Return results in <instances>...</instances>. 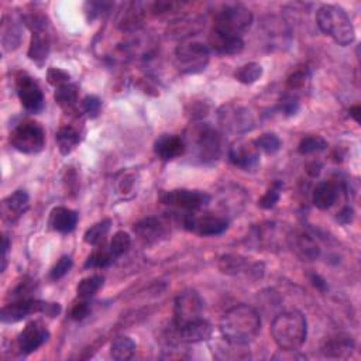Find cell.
Instances as JSON below:
<instances>
[{"label":"cell","instance_id":"obj_1","mask_svg":"<svg viewBox=\"0 0 361 361\" xmlns=\"http://www.w3.org/2000/svg\"><path fill=\"white\" fill-rule=\"evenodd\" d=\"M261 319L257 310L249 305H237L223 314L220 333L233 344L249 346L260 333Z\"/></svg>","mask_w":361,"mask_h":361},{"label":"cell","instance_id":"obj_2","mask_svg":"<svg viewBox=\"0 0 361 361\" xmlns=\"http://www.w3.org/2000/svg\"><path fill=\"white\" fill-rule=\"evenodd\" d=\"M271 335L281 350L296 351L306 342V318L298 310L283 312L271 324Z\"/></svg>","mask_w":361,"mask_h":361},{"label":"cell","instance_id":"obj_3","mask_svg":"<svg viewBox=\"0 0 361 361\" xmlns=\"http://www.w3.org/2000/svg\"><path fill=\"white\" fill-rule=\"evenodd\" d=\"M184 142L187 150L191 149L192 154L203 164L217 161L224 151L223 135L206 123L194 124Z\"/></svg>","mask_w":361,"mask_h":361},{"label":"cell","instance_id":"obj_4","mask_svg":"<svg viewBox=\"0 0 361 361\" xmlns=\"http://www.w3.org/2000/svg\"><path fill=\"white\" fill-rule=\"evenodd\" d=\"M319 28L339 45H350L355 38L354 26L346 10L336 5H324L316 13Z\"/></svg>","mask_w":361,"mask_h":361},{"label":"cell","instance_id":"obj_5","mask_svg":"<svg viewBox=\"0 0 361 361\" xmlns=\"http://www.w3.org/2000/svg\"><path fill=\"white\" fill-rule=\"evenodd\" d=\"M208 44L195 37H185L175 50V65L183 74H199L209 64Z\"/></svg>","mask_w":361,"mask_h":361},{"label":"cell","instance_id":"obj_6","mask_svg":"<svg viewBox=\"0 0 361 361\" xmlns=\"http://www.w3.org/2000/svg\"><path fill=\"white\" fill-rule=\"evenodd\" d=\"M213 27L242 34L251 26L253 13L242 3H226L213 12Z\"/></svg>","mask_w":361,"mask_h":361},{"label":"cell","instance_id":"obj_7","mask_svg":"<svg viewBox=\"0 0 361 361\" xmlns=\"http://www.w3.org/2000/svg\"><path fill=\"white\" fill-rule=\"evenodd\" d=\"M10 144L20 153L37 154L45 146L44 128L37 121L24 120L12 130Z\"/></svg>","mask_w":361,"mask_h":361},{"label":"cell","instance_id":"obj_8","mask_svg":"<svg viewBox=\"0 0 361 361\" xmlns=\"http://www.w3.org/2000/svg\"><path fill=\"white\" fill-rule=\"evenodd\" d=\"M183 226L188 232L198 236H219L229 229V220L212 213H185L183 217Z\"/></svg>","mask_w":361,"mask_h":361},{"label":"cell","instance_id":"obj_9","mask_svg":"<svg viewBox=\"0 0 361 361\" xmlns=\"http://www.w3.org/2000/svg\"><path fill=\"white\" fill-rule=\"evenodd\" d=\"M202 310L203 301L196 291L187 289L180 292L175 299L174 306V328H179L201 318Z\"/></svg>","mask_w":361,"mask_h":361},{"label":"cell","instance_id":"obj_10","mask_svg":"<svg viewBox=\"0 0 361 361\" xmlns=\"http://www.w3.org/2000/svg\"><path fill=\"white\" fill-rule=\"evenodd\" d=\"M161 202L168 206H175L184 210H199L210 202V195L203 191L192 190H174L161 195Z\"/></svg>","mask_w":361,"mask_h":361},{"label":"cell","instance_id":"obj_11","mask_svg":"<svg viewBox=\"0 0 361 361\" xmlns=\"http://www.w3.org/2000/svg\"><path fill=\"white\" fill-rule=\"evenodd\" d=\"M208 47L219 56H236L244 50V41L240 34L213 27L209 34Z\"/></svg>","mask_w":361,"mask_h":361},{"label":"cell","instance_id":"obj_12","mask_svg":"<svg viewBox=\"0 0 361 361\" xmlns=\"http://www.w3.org/2000/svg\"><path fill=\"white\" fill-rule=\"evenodd\" d=\"M17 95L23 108L30 113H37L44 108V95L38 83L28 75L17 78Z\"/></svg>","mask_w":361,"mask_h":361},{"label":"cell","instance_id":"obj_13","mask_svg":"<svg viewBox=\"0 0 361 361\" xmlns=\"http://www.w3.org/2000/svg\"><path fill=\"white\" fill-rule=\"evenodd\" d=\"M219 120L223 127L233 133H246L253 128L254 120L250 112L242 106L228 105L219 110Z\"/></svg>","mask_w":361,"mask_h":361},{"label":"cell","instance_id":"obj_14","mask_svg":"<svg viewBox=\"0 0 361 361\" xmlns=\"http://www.w3.org/2000/svg\"><path fill=\"white\" fill-rule=\"evenodd\" d=\"M42 308L44 301H38L34 298L15 299L12 303L3 306L0 318H2V322L5 324H16L33 313H42Z\"/></svg>","mask_w":361,"mask_h":361},{"label":"cell","instance_id":"obj_15","mask_svg":"<svg viewBox=\"0 0 361 361\" xmlns=\"http://www.w3.org/2000/svg\"><path fill=\"white\" fill-rule=\"evenodd\" d=\"M50 339V332L41 322H30L26 328L20 332L17 337L19 350L23 354H30L38 350L45 342Z\"/></svg>","mask_w":361,"mask_h":361},{"label":"cell","instance_id":"obj_16","mask_svg":"<svg viewBox=\"0 0 361 361\" xmlns=\"http://www.w3.org/2000/svg\"><path fill=\"white\" fill-rule=\"evenodd\" d=\"M229 161L243 169V171H251L258 165L260 161V150L255 147L254 142H237L232 144L228 153Z\"/></svg>","mask_w":361,"mask_h":361},{"label":"cell","instance_id":"obj_17","mask_svg":"<svg viewBox=\"0 0 361 361\" xmlns=\"http://www.w3.org/2000/svg\"><path fill=\"white\" fill-rule=\"evenodd\" d=\"M175 330L178 333V337L187 343H199V342L209 340L213 333V328L210 322L203 319L202 316L183 326L175 328Z\"/></svg>","mask_w":361,"mask_h":361},{"label":"cell","instance_id":"obj_18","mask_svg":"<svg viewBox=\"0 0 361 361\" xmlns=\"http://www.w3.org/2000/svg\"><path fill=\"white\" fill-rule=\"evenodd\" d=\"M28 206H30L28 194L23 190H19L3 199L2 217L6 223L13 224L28 210Z\"/></svg>","mask_w":361,"mask_h":361},{"label":"cell","instance_id":"obj_19","mask_svg":"<svg viewBox=\"0 0 361 361\" xmlns=\"http://www.w3.org/2000/svg\"><path fill=\"white\" fill-rule=\"evenodd\" d=\"M47 27L49 26L31 30L33 34H31V41H30L27 56L31 61L37 62L38 65H41L45 60H47V57L50 54V49H51V40H50Z\"/></svg>","mask_w":361,"mask_h":361},{"label":"cell","instance_id":"obj_20","mask_svg":"<svg viewBox=\"0 0 361 361\" xmlns=\"http://www.w3.org/2000/svg\"><path fill=\"white\" fill-rule=\"evenodd\" d=\"M187 146L183 137L172 134H162L154 143V153L164 161H171L183 156Z\"/></svg>","mask_w":361,"mask_h":361},{"label":"cell","instance_id":"obj_21","mask_svg":"<svg viewBox=\"0 0 361 361\" xmlns=\"http://www.w3.org/2000/svg\"><path fill=\"white\" fill-rule=\"evenodd\" d=\"M134 232L137 233L144 242L156 243L167 236V224L158 217H147L134 226Z\"/></svg>","mask_w":361,"mask_h":361},{"label":"cell","instance_id":"obj_22","mask_svg":"<svg viewBox=\"0 0 361 361\" xmlns=\"http://www.w3.org/2000/svg\"><path fill=\"white\" fill-rule=\"evenodd\" d=\"M289 243L292 251L303 261H313L321 254V249L318 243H316L314 239L308 233L303 232L295 233L292 237H289Z\"/></svg>","mask_w":361,"mask_h":361},{"label":"cell","instance_id":"obj_23","mask_svg":"<svg viewBox=\"0 0 361 361\" xmlns=\"http://www.w3.org/2000/svg\"><path fill=\"white\" fill-rule=\"evenodd\" d=\"M260 264H254V265H249L247 260L242 255H236V254H226L221 255L219 260V269L221 271L223 274H228V276H237L240 273H255V271H262L260 269Z\"/></svg>","mask_w":361,"mask_h":361},{"label":"cell","instance_id":"obj_24","mask_svg":"<svg viewBox=\"0 0 361 361\" xmlns=\"http://www.w3.org/2000/svg\"><path fill=\"white\" fill-rule=\"evenodd\" d=\"M78 224V213L72 209L58 206L50 215L51 229L58 233H71Z\"/></svg>","mask_w":361,"mask_h":361},{"label":"cell","instance_id":"obj_25","mask_svg":"<svg viewBox=\"0 0 361 361\" xmlns=\"http://www.w3.org/2000/svg\"><path fill=\"white\" fill-rule=\"evenodd\" d=\"M339 196V185L335 183H321L313 191V205L321 209V210H328L330 209Z\"/></svg>","mask_w":361,"mask_h":361},{"label":"cell","instance_id":"obj_26","mask_svg":"<svg viewBox=\"0 0 361 361\" xmlns=\"http://www.w3.org/2000/svg\"><path fill=\"white\" fill-rule=\"evenodd\" d=\"M354 350V340L349 335H337L326 342L324 346V354L328 357H347Z\"/></svg>","mask_w":361,"mask_h":361},{"label":"cell","instance_id":"obj_27","mask_svg":"<svg viewBox=\"0 0 361 361\" xmlns=\"http://www.w3.org/2000/svg\"><path fill=\"white\" fill-rule=\"evenodd\" d=\"M56 140H57L61 154L68 156L69 153H72L75 150V147L81 142L79 131L72 126H64L58 130V133L56 135Z\"/></svg>","mask_w":361,"mask_h":361},{"label":"cell","instance_id":"obj_28","mask_svg":"<svg viewBox=\"0 0 361 361\" xmlns=\"http://www.w3.org/2000/svg\"><path fill=\"white\" fill-rule=\"evenodd\" d=\"M22 42V30L19 27V23L13 19L8 22V17L3 19L2 23V44L6 51H12L17 49Z\"/></svg>","mask_w":361,"mask_h":361},{"label":"cell","instance_id":"obj_29","mask_svg":"<svg viewBox=\"0 0 361 361\" xmlns=\"http://www.w3.org/2000/svg\"><path fill=\"white\" fill-rule=\"evenodd\" d=\"M110 226H112V220L110 219H105L94 226H90V228L85 232L83 235V240L86 244L89 246H99L105 242L109 230H110Z\"/></svg>","mask_w":361,"mask_h":361},{"label":"cell","instance_id":"obj_30","mask_svg":"<svg viewBox=\"0 0 361 361\" xmlns=\"http://www.w3.org/2000/svg\"><path fill=\"white\" fill-rule=\"evenodd\" d=\"M135 353V343L128 336H119L113 340L110 347V355L115 360H128Z\"/></svg>","mask_w":361,"mask_h":361},{"label":"cell","instance_id":"obj_31","mask_svg":"<svg viewBox=\"0 0 361 361\" xmlns=\"http://www.w3.org/2000/svg\"><path fill=\"white\" fill-rule=\"evenodd\" d=\"M56 102L64 109V110H72L76 106L78 102V90L76 86L71 83H65L62 86H58L54 94Z\"/></svg>","mask_w":361,"mask_h":361},{"label":"cell","instance_id":"obj_32","mask_svg":"<svg viewBox=\"0 0 361 361\" xmlns=\"http://www.w3.org/2000/svg\"><path fill=\"white\" fill-rule=\"evenodd\" d=\"M103 283H105V277L102 276H90L83 278L76 287L78 298L87 301L92 296H95L96 292L102 288Z\"/></svg>","mask_w":361,"mask_h":361},{"label":"cell","instance_id":"obj_33","mask_svg":"<svg viewBox=\"0 0 361 361\" xmlns=\"http://www.w3.org/2000/svg\"><path fill=\"white\" fill-rule=\"evenodd\" d=\"M261 76H262V67L257 62H249L240 67L235 74V78L244 85H251L257 82Z\"/></svg>","mask_w":361,"mask_h":361},{"label":"cell","instance_id":"obj_34","mask_svg":"<svg viewBox=\"0 0 361 361\" xmlns=\"http://www.w3.org/2000/svg\"><path fill=\"white\" fill-rule=\"evenodd\" d=\"M326 147H328V142L324 137H321V135H308V137L301 140L298 146V151L302 156H309L314 153H321L326 150Z\"/></svg>","mask_w":361,"mask_h":361},{"label":"cell","instance_id":"obj_35","mask_svg":"<svg viewBox=\"0 0 361 361\" xmlns=\"http://www.w3.org/2000/svg\"><path fill=\"white\" fill-rule=\"evenodd\" d=\"M254 144L260 151H262L265 154H276L281 150V146H283L280 137L274 133H265V134L260 135L257 140H254Z\"/></svg>","mask_w":361,"mask_h":361},{"label":"cell","instance_id":"obj_36","mask_svg":"<svg viewBox=\"0 0 361 361\" xmlns=\"http://www.w3.org/2000/svg\"><path fill=\"white\" fill-rule=\"evenodd\" d=\"M115 261V255L110 250H96L85 261V268H106Z\"/></svg>","mask_w":361,"mask_h":361},{"label":"cell","instance_id":"obj_37","mask_svg":"<svg viewBox=\"0 0 361 361\" xmlns=\"http://www.w3.org/2000/svg\"><path fill=\"white\" fill-rule=\"evenodd\" d=\"M131 246V237L128 233L126 232H117L113 235L112 240H110V246H109V250L110 253L115 255V258H119L121 257L123 254H126L128 251Z\"/></svg>","mask_w":361,"mask_h":361},{"label":"cell","instance_id":"obj_38","mask_svg":"<svg viewBox=\"0 0 361 361\" xmlns=\"http://www.w3.org/2000/svg\"><path fill=\"white\" fill-rule=\"evenodd\" d=\"M278 110L283 115L288 116V117L295 116L298 113V110H299V101H298V98L295 95H291V94L284 95L283 99L278 103Z\"/></svg>","mask_w":361,"mask_h":361},{"label":"cell","instance_id":"obj_39","mask_svg":"<svg viewBox=\"0 0 361 361\" xmlns=\"http://www.w3.org/2000/svg\"><path fill=\"white\" fill-rule=\"evenodd\" d=\"M281 198V194H280V184H276L273 188H269L264 195L262 198L258 201V206L262 208V209H273L278 201Z\"/></svg>","mask_w":361,"mask_h":361},{"label":"cell","instance_id":"obj_40","mask_svg":"<svg viewBox=\"0 0 361 361\" xmlns=\"http://www.w3.org/2000/svg\"><path fill=\"white\" fill-rule=\"evenodd\" d=\"M71 267H72V258L68 257V255L61 257V258L57 261V264L51 268V271H50V278L54 280V281L61 280L64 276L68 274V271L71 269Z\"/></svg>","mask_w":361,"mask_h":361},{"label":"cell","instance_id":"obj_41","mask_svg":"<svg viewBox=\"0 0 361 361\" xmlns=\"http://www.w3.org/2000/svg\"><path fill=\"white\" fill-rule=\"evenodd\" d=\"M102 108V101L98 96L87 95L82 101V109L89 117H96L101 112Z\"/></svg>","mask_w":361,"mask_h":361},{"label":"cell","instance_id":"obj_42","mask_svg":"<svg viewBox=\"0 0 361 361\" xmlns=\"http://www.w3.org/2000/svg\"><path fill=\"white\" fill-rule=\"evenodd\" d=\"M69 74L65 72L64 69L60 68H50L47 72V79L51 85H54L56 87L62 86L65 83H69Z\"/></svg>","mask_w":361,"mask_h":361},{"label":"cell","instance_id":"obj_43","mask_svg":"<svg viewBox=\"0 0 361 361\" xmlns=\"http://www.w3.org/2000/svg\"><path fill=\"white\" fill-rule=\"evenodd\" d=\"M309 75H308V71L305 69H299L296 72H294L288 81H287V86L289 90H298V89H302L308 81Z\"/></svg>","mask_w":361,"mask_h":361},{"label":"cell","instance_id":"obj_44","mask_svg":"<svg viewBox=\"0 0 361 361\" xmlns=\"http://www.w3.org/2000/svg\"><path fill=\"white\" fill-rule=\"evenodd\" d=\"M89 312H90L89 303L86 302V299H82V301L74 303V306H72L69 314H71V319H74V321H82V319H85L86 316L89 314Z\"/></svg>","mask_w":361,"mask_h":361},{"label":"cell","instance_id":"obj_45","mask_svg":"<svg viewBox=\"0 0 361 361\" xmlns=\"http://www.w3.org/2000/svg\"><path fill=\"white\" fill-rule=\"evenodd\" d=\"M337 221L342 223V224H349L354 220V210L353 208L350 206H346L344 209H342L339 213H337Z\"/></svg>","mask_w":361,"mask_h":361},{"label":"cell","instance_id":"obj_46","mask_svg":"<svg viewBox=\"0 0 361 361\" xmlns=\"http://www.w3.org/2000/svg\"><path fill=\"white\" fill-rule=\"evenodd\" d=\"M310 281H312V284L318 288L319 291H326L328 289V284H326V281L321 277V276H318V274H313L312 277H310Z\"/></svg>","mask_w":361,"mask_h":361},{"label":"cell","instance_id":"obj_47","mask_svg":"<svg viewBox=\"0 0 361 361\" xmlns=\"http://www.w3.org/2000/svg\"><path fill=\"white\" fill-rule=\"evenodd\" d=\"M360 112H361V108L358 106V105H355V106H353V108H350V116L358 123L360 121V117H358V115H360Z\"/></svg>","mask_w":361,"mask_h":361}]
</instances>
